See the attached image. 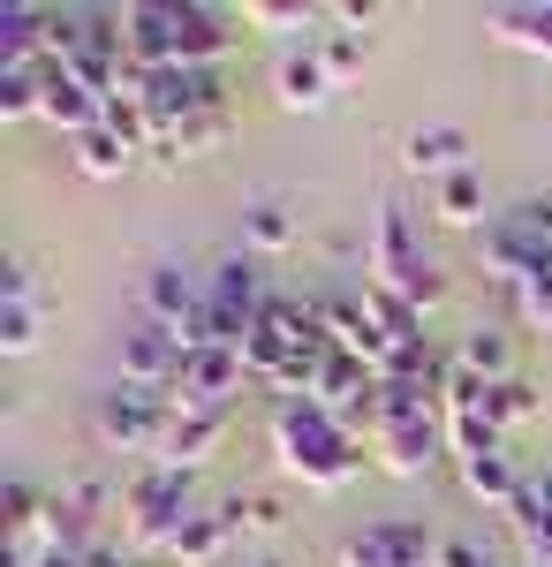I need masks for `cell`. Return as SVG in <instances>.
I'll return each mask as SVG.
<instances>
[{
	"mask_svg": "<svg viewBox=\"0 0 552 567\" xmlns=\"http://www.w3.org/2000/svg\"><path fill=\"white\" fill-rule=\"evenodd\" d=\"M364 310H371V326H379L386 341H425V310L401 303V296L379 288V280H364Z\"/></svg>",
	"mask_w": 552,
	"mask_h": 567,
	"instance_id": "83f0119b",
	"label": "cell"
},
{
	"mask_svg": "<svg viewBox=\"0 0 552 567\" xmlns=\"http://www.w3.org/2000/svg\"><path fill=\"white\" fill-rule=\"evenodd\" d=\"M174 16H182V69H219V53L235 45V16L227 8H205V0H174Z\"/></svg>",
	"mask_w": 552,
	"mask_h": 567,
	"instance_id": "ac0fdd59",
	"label": "cell"
},
{
	"mask_svg": "<svg viewBox=\"0 0 552 567\" xmlns=\"http://www.w3.org/2000/svg\"><path fill=\"white\" fill-rule=\"evenodd\" d=\"M31 296H39V272H31L23 258H8V265H0V310H8V303H31Z\"/></svg>",
	"mask_w": 552,
	"mask_h": 567,
	"instance_id": "836d02e7",
	"label": "cell"
},
{
	"mask_svg": "<svg viewBox=\"0 0 552 567\" xmlns=\"http://www.w3.org/2000/svg\"><path fill=\"white\" fill-rule=\"evenodd\" d=\"M364 272H371L379 288H393L401 303H417V310H431L447 296V280H439V265L425 258V243H417V227H409L401 205H379V213H371V258H364Z\"/></svg>",
	"mask_w": 552,
	"mask_h": 567,
	"instance_id": "3957f363",
	"label": "cell"
},
{
	"mask_svg": "<svg viewBox=\"0 0 552 567\" xmlns=\"http://www.w3.org/2000/svg\"><path fill=\"white\" fill-rule=\"evenodd\" d=\"M454 363H462L469 379H484V386H492V379H514V349H508V333H500V326L462 333V355H454Z\"/></svg>",
	"mask_w": 552,
	"mask_h": 567,
	"instance_id": "4316f807",
	"label": "cell"
},
{
	"mask_svg": "<svg viewBox=\"0 0 552 567\" xmlns=\"http://www.w3.org/2000/svg\"><path fill=\"white\" fill-rule=\"evenodd\" d=\"M114 16H122L129 69H174L182 61V16H174V0H129Z\"/></svg>",
	"mask_w": 552,
	"mask_h": 567,
	"instance_id": "52a82bcc",
	"label": "cell"
},
{
	"mask_svg": "<svg viewBox=\"0 0 552 567\" xmlns=\"http://www.w3.org/2000/svg\"><path fill=\"white\" fill-rule=\"evenodd\" d=\"M454 470H462V484H469V499H484V507H500V515H508L514 499H522V470H514L508 454H477V462H454Z\"/></svg>",
	"mask_w": 552,
	"mask_h": 567,
	"instance_id": "603a6c76",
	"label": "cell"
},
{
	"mask_svg": "<svg viewBox=\"0 0 552 567\" xmlns=\"http://www.w3.org/2000/svg\"><path fill=\"white\" fill-rule=\"evenodd\" d=\"M318 16H326V8H310V0H251V8H243L251 31H310Z\"/></svg>",
	"mask_w": 552,
	"mask_h": 567,
	"instance_id": "4dcf8cb0",
	"label": "cell"
},
{
	"mask_svg": "<svg viewBox=\"0 0 552 567\" xmlns=\"http://www.w3.org/2000/svg\"><path fill=\"white\" fill-rule=\"evenodd\" d=\"M205 296H213L219 318H235V326H257L265 318V258H251V250H227V258H213V272H205Z\"/></svg>",
	"mask_w": 552,
	"mask_h": 567,
	"instance_id": "30bf717a",
	"label": "cell"
},
{
	"mask_svg": "<svg viewBox=\"0 0 552 567\" xmlns=\"http://www.w3.org/2000/svg\"><path fill=\"white\" fill-rule=\"evenodd\" d=\"M257 567H273V560H257Z\"/></svg>",
	"mask_w": 552,
	"mask_h": 567,
	"instance_id": "8d00e7d4",
	"label": "cell"
},
{
	"mask_svg": "<svg viewBox=\"0 0 552 567\" xmlns=\"http://www.w3.org/2000/svg\"><path fill=\"white\" fill-rule=\"evenodd\" d=\"M197 515V499H190V470H136V477L122 484V537L129 553H167L174 537H182V523Z\"/></svg>",
	"mask_w": 552,
	"mask_h": 567,
	"instance_id": "7a4b0ae2",
	"label": "cell"
},
{
	"mask_svg": "<svg viewBox=\"0 0 552 567\" xmlns=\"http://www.w3.org/2000/svg\"><path fill=\"white\" fill-rule=\"evenodd\" d=\"M477 409L492 416V432L508 439V432H522V424H538V416H545V393H538L530 379H522V371H514V379H492V386L477 393Z\"/></svg>",
	"mask_w": 552,
	"mask_h": 567,
	"instance_id": "44dd1931",
	"label": "cell"
},
{
	"mask_svg": "<svg viewBox=\"0 0 552 567\" xmlns=\"http://www.w3.org/2000/svg\"><path fill=\"white\" fill-rule=\"evenodd\" d=\"M273 454L310 492H340V484L364 477V439L348 432L326 401H310V393H280L273 401Z\"/></svg>",
	"mask_w": 552,
	"mask_h": 567,
	"instance_id": "6da1fadb",
	"label": "cell"
},
{
	"mask_svg": "<svg viewBox=\"0 0 552 567\" xmlns=\"http://www.w3.org/2000/svg\"><path fill=\"white\" fill-rule=\"evenodd\" d=\"M243 379H251L243 349H197L174 379V409H235Z\"/></svg>",
	"mask_w": 552,
	"mask_h": 567,
	"instance_id": "9c48e42d",
	"label": "cell"
},
{
	"mask_svg": "<svg viewBox=\"0 0 552 567\" xmlns=\"http://www.w3.org/2000/svg\"><path fill=\"white\" fill-rule=\"evenodd\" d=\"M0 69H45V8L31 0L0 8Z\"/></svg>",
	"mask_w": 552,
	"mask_h": 567,
	"instance_id": "d6986e66",
	"label": "cell"
},
{
	"mask_svg": "<svg viewBox=\"0 0 552 567\" xmlns=\"http://www.w3.org/2000/svg\"><path fill=\"white\" fill-rule=\"evenodd\" d=\"M431 219H447V227H469V235H484L492 213H484V175L462 167V175L439 182V197H431Z\"/></svg>",
	"mask_w": 552,
	"mask_h": 567,
	"instance_id": "7402d4cb",
	"label": "cell"
},
{
	"mask_svg": "<svg viewBox=\"0 0 552 567\" xmlns=\"http://www.w3.org/2000/svg\"><path fill=\"white\" fill-rule=\"evenodd\" d=\"M401 167L409 175H462L469 167V130H454V122H431V130H409L401 136Z\"/></svg>",
	"mask_w": 552,
	"mask_h": 567,
	"instance_id": "e0dca14e",
	"label": "cell"
},
{
	"mask_svg": "<svg viewBox=\"0 0 552 567\" xmlns=\"http://www.w3.org/2000/svg\"><path fill=\"white\" fill-rule=\"evenodd\" d=\"M296 243V213L280 205V197H257L251 213H243V250L251 258H273V250H288Z\"/></svg>",
	"mask_w": 552,
	"mask_h": 567,
	"instance_id": "d4e9b609",
	"label": "cell"
},
{
	"mask_svg": "<svg viewBox=\"0 0 552 567\" xmlns=\"http://www.w3.org/2000/svg\"><path fill=\"white\" fill-rule=\"evenodd\" d=\"M235 537H243V529H235V507L219 499V507H197V515L182 523V537H174L160 560H174V567H213L219 553L235 545Z\"/></svg>",
	"mask_w": 552,
	"mask_h": 567,
	"instance_id": "5bb4252c",
	"label": "cell"
},
{
	"mask_svg": "<svg viewBox=\"0 0 552 567\" xmlns=\"http://www.w3.org/2000/svg\"><path fill=\"white\" fill-rule=\"evenodd\" d=\"M76 167H84L91 182H122L129 167H136V144H122V136H114L106 122H99V130H84V136H76Z\"/></svg>",
	"mask_w": 552,
	"mask_h": 567,
	"instance_id": "484cf974",
	"label": "cell"
},
{
	"mask_svg": "<svg viewBox=\"0 0 552 567\" xmlns=\"http://www.w3.org/2000/svg\"><path fill=\"white\" fill-rule=\"evenodd\" d=\"M197 303H205V272H190L182 258L144 265V280H136V310H144V318H160V326H182V318H190Z\"/></svg>",
	"mask_w": 552,
	"mask_h": 567,
	"instance_id": "8fae6325",
	"label": "cell"
},
{
	"mask_svg": "<svg viewBox=\"0 0 552 567\" xmlns=\"http://www.w3.org/2000/svg\"><path fill=\"white\" fill-rule=\"evenodd\" d=\"M45 106V69H0V122H31Z\"/></svg>",
	"mask_w": 552,
	"mask_h": 567,
	"instance_id": "f1b7e54d",
	"label": "cell"
},
{
	"mask_svg": "<svg viewBox=\"0 0 552 567\" xmlns=\"http://www.w3.org/2000/svg\"><path fill=\"white\" fill-rule=\"evenodd\" d=\"M514 310H522V326L552 333V258H538L522 280H514Z\"/></svg>",
	"mask_w": 552,
	"mask_h": 567,
	"instance_id": "f546056e",
	"label": "cell"
},
{
	"mask_svg": "<svg viewBox=\"0 0 552 567\" xmlns=\"http://www.w3.org/2000/svg\"><path fill=\"white\" fill-rule=\"evenodd\" d=\"M477 258H484L492 280H508V288H514V280H522L538 258H552V250H538V243H530V227H522L514 213H492V227L477 235Z\"/></svg>",
	"mask_w": 552,
	"mask_h": 567,
	"instance_id": "4fadbf2b",
	"label": "cell"
},
{
	"mask_svg": "<svg viewBox=\"0 0 552 567\" xmlns=\"http://www.w3.org/2000/svg\"><path fill=\"white\" fill-rule=\"evenodd\" d=\"M227 424H235V409H174L167 446H160V470H197L219 439H227Z\"/></svg>",
	"mask_w": 552,
	"mask_h": 567,
	"instance_id": "7c38bea8",
	"label": "cell"
},
{
	"mask_svg": "<svg viewBox=\"0 0 552 567\" xmlns=\"http://www.w3.org/2000/svg\"><path fill=\"white\" fill-rule=\"evenodd\" d=\"M484 31L500 45H522V53H545L552 61V0H514V8H492Z\"/></svg>",
	"mask_w": 552,
	"mask_h": 567,
	"instance_id": "ffe728a7",
	"label": "cell"
},
{
	"mask_svg": "<svg viewBox=\"0 0 552 567\" xmlns=\"http://www.w3.org/2000/svg\"><path fill=\"white\" fill-rule=\"evenodd\" d=\"M431 560H439V537H431L417 515L364 523L348 545H340V567H431Z\"/></svg>",
	"mask_w": 552,
	"mask_h": 567,
	"instance_id": "8992f818",
	"label": "cell"
},
{
	"mask_svg": "<svg viewBox=\"0 0 552 567\" xmlns=\"http://www.w3.org/2000/svg\"><path fill=\"white\" fill-rule=\"evenodd\" d=\"M508 523H514V537H522L538 560H552V477H530V484H522V499L508 507Z\"/></svg>",
	"mask_w": 552,
	"mask_h": 567,
	"instance_id": "cb8c5ba5",
	"label": "cell"
},
{
	"mask_svg": "<svg viewBox=\"0 0 552 567\" xmlns=\"http://www.w3.org/2000/svg\"><path fill=\"white\" fill-rule=\"evenodd\" d=\"M273 99L296 106V114H318V106L334 99V69H326V53H318V45L280 53V69H273Z\"/></svg>",
	"mask_w": 552,
	"mask_h": 567,
	"instance_id": "2e32d148",
	"label": "cell"
},
{
	"mask_svg": "<svg viewBox=\"0 0 552 567\" xmlns=\"http://www.w3.org/2000/svg\"><path fill=\"white\" fill-rule=\"evenodd\" d=\"M182 363H190V355H182V341H174V326L144 318V310H129V318H122V386L174 393Z\"/></svg>",
	"mask_w": 552,
	"mask_h": 567,
	"instance_id": "5b68a950",
	"label": "cell"
},
{
	"mask_svg": "<svg viewBox=\"0 0 552 567\" xmlns=\"http://www.w3.org/2000/svg\"><path fill=\"white\" fill-rule=\"evenodd\" d=\"M379 470L386 477H425L431 462L447 454V409H431V416H393V424H379Z\"/></svg>",
	"mask_w": 552,
	"mask_h": 567,
	"instance_id": "ba28073f",
	"label": "cell"
},
{
	"mask_svg": "<svg viewBox=\"0 0 552 567\" xmlns=\"http://www.w3.org/2000/svg\"><path fill=\"white\" fill-rule=\"evenodd\" d=\"M39 349V303H8L0 310V355H31Z\"/></svg>",
	"mask_w": 552,
	"mask_h": 567,
	"instance_id": "1f68e13d",
	"label": "cell"
},
{
	"mask_svg": "<svg viewBox=\"0 0 552 567\" xmlns=\"http://www.w3.org/2000/svg\"><path fill=\"white\" fill-rule=\"evenodd\" d=\"M318 53H326V69H334V84H340V76H356V69H364V31H334Z\"/></svg>",
	"mask_w": 552,
	"mask_h": 567,
	"instance_id": "d6a6232c",
	"label": "cell"
},
{
	"mask_svg": "<svg viewBox=\"0 0 552 567\" xmlns=\"http://www.w3.org/2000/svg\"><path fill=\"white\" fill-rule=\"evenodd\" d=\"M167 424H174V393L106 386L91 401V432H99V446H114V454H152V462H160Z\"/></svg>",
	"mask_w": 552,
	"mask_h": 567,
	"instance_id": "277c9868",
	"label": "cell"
},
{
	"mask_svg": "<svg viewBox=\"0 0 552 567\" xmlns=\"http://www.w3.org/2000/svg\"><path fill=\"white\" fill-rule=\"evenodd\" d=\"M431 567H500V560H484L469 537H439V560H431Z\"/></svg>",
	"mask_w": 552,
	"mask_h": 567,
	"instance_id": "d590c367",
	"label": "cell"
},
{
	"mask_svg": "<svg viewBox=\"0 0 552 567\" xmlns=\"http://www.w3.org/2000/svg\"><path fill=\"white\" fill-rule=\"evenodd\" d=\"M514 219L530 227V243H538V250H552V197H522V205H514Z\"/></svg>",
	"mask_w": 552,
	"mask_h": 567,
	"instance_id": "e575fe53",
	"label": "cell"
},
{
	"mask_svg": "<svg viewBox=\"0 0 552 567\" xmlns=\"http://www.w3.org/2000/svg\"><path fill=\"white\" fill-rule=\"evenodd\" d=\"M99 114H106V99H91L61 61H45V106H39V122H53V130L76 144L84 130H99Z\"/></svg>",
	"mask_w": 552,
	"mask_h": 567,
	"instance_id": "9a60e30c",
	"label": "cell"
}]
</instances>
